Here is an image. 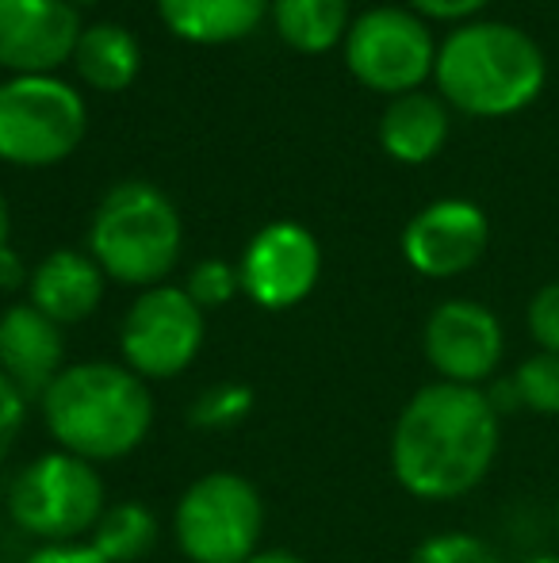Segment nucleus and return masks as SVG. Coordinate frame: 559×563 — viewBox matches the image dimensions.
<instances>
[{"mask_svg":"<svg viewBox=\"0 0 559 563\" xmlns=\"http://www.w3.org/2000/svg\"><path fill=\"white\" fill-rule=\"evenodd\" d=\"M66 4H74V8H77V4H97V0H66Z\"/></svg>","mask_w":559,"mask_h":563,"instance_id":"34","label":"nucleus"},{"mask_svg":"<svg viewBox=\"0 0 559 563\" xmlns=\"http://www.w3.org/2000/svg\"><path fill=\"white\" fill-rule=\"evenodd\" d=\"M74 66L89 89L97 92H123L135 85L142 69L138 38L120 23H92L81 27V38L74 46Z\"/></svg>","mask_w":559,"mask_h":563,"instance_id":"18","label":"nucleus"},{"mask_svg":"<svg viewBox=\"0 0 559 563\" xmlns=\"http://www.w3.org/2000/svg\"><path fill=\"white\" fill-rule=\"evenodd\" d=\"M265 498L238 472H208L180 490L172 541L188 563H246L261 552Z\"/></svg>","mask_w":559,"mask_h":563,"instance_id":"6","label":"nucleus"},{"mask_svg":"<svg viewBox=\"0 0 559 563\" xmlns=\"http://www.w3.org/2000/svg\"><path fill=\"white\" fill-rule=\"evenodd\" d=\"M246 563H306V560L291 549H261V552H254Z\"/></svg>","mask_w":559,"mask_h":563,"instance_id":"30","label":"nucleus"},{"mask_svg":"<svg viewBox=\"0 0 559 563\" xmlns=\"http://www.w3.org/2000/svg\"><path fill=\"white\" fill-rule=\"evenodd\" d=\"M525 327H529L533 341L540 345V353L559 356V280L545 284V288L529 299Z\"/></svg>","mask_w":559,"mask_h":563,"instance_id":"25","label":"nucleus"},{"mask_svg":"<svg viewBox=\"0 0 559 563\" xmlns=\"http://www.w3.org/2000/svg\"><path fill=\"white\" fill-rule=\"evenodd\" d=\"M491 242V223L471 200H433L403 230V257L418 276L452 280L476 268Z\"/></svg>","mask_w":559,"mask_h":563,"instance_id":"12","label":"nucleus"},{"mask_svg":"<svg viewBox=\"0 0 559 563\" xmlns=\"http://www.w3.org/2000/svg\"><path fill=\"white\" fill-rule=\"evenodd\" d=\"M249 415H254V387L234 384V379L200 391L188 407V422L200 433H226L246 422Z\"/></svg>","mask_w":559,"mask_h":563,"instance_id":"22","label":"nucleus"},{"mask_svg":"<svg viewBox=\"0 0 559 563\" xmlns=\"http://www.w3.org/2000/svg\"><path fill=\"white\" fill-rule=\"evenodd\" d=\"M66 368V334L58 322L23 299L0 314V376L23 391V399H43L54 376Z\"/></svg>","mask_w":559,"mask_h":563,"instance_id":"14","label":"nucleus"},{"mask_svg":"<svg viewBox=\"0 0 559 563\" xmlns=\"http://www.w3.org/2000/svg\"><path fill=\"white\" fill-rule=\"evenodd\" d=\"M277 35L299 54H326L349 35V0H272Z\"/></svg>","mask_w":559,"mask_h":563,"instance_id":"19","label":"nucleus"},{"mask_svg":"<svg viewBox=\"0 0 559 563\" xmlns=\"http://www.w3.org/2000/svg\"><path fill=\"white\" fill-rule=\"evenodd\" d=\"M440 100L476 119H506L529 108L548 81V62L537 38L514 23L483 20L456 27L437 46Z\"/></svg>","mask_w":559,"mask_h":563,"instance_id":"3","label":"nucleus"},{"mask_svg":"<svg viewBox=\"0 0 559 563\" xmlns=\"http://www.w3.org/2000/svg\"><path fill=\"white\" fill-rule=\"evenodd\" d=\"M406 4L422 20H471L479 8H487V0H406Z\"/></svg>","mask_w":559,"mask_h":563,"instance_id":"28","label":"nucleus"},{"mask_svg":"<svg viewBox=\"0 0 559 563\" xmlns=\"http://www.w3.org/2000/svg\"><path fill=\"white\" fill-rule=\"evenodd\" d=\"M483 391L499 418L517 415V410H529V415L540 418H559V356L537 349L510 376L491 379Z\"/></svg>","mask_w":559,"mask_h":563,"instance_id":"20","label":"nucleus"},{"mask_svg":"<svg viewBox=\"0 0 559 563\" xmlns=\"http://www.w3.org/2000/svg\"><path fill=\"white\" fill-rule=\"evenodd\" d=\"M27 280H31V273L20 253H15L12 245L0 250V291H20V288H27Z\"/></svg>","mask_w":559,"mask_h":563,"instance_id":"29","label":"nucleus"},{"mask_svg":"<svg viewBox=\"0 0 559 563\" xmlns=\"http://www.w3.org/2000/svg\"><path fill=\"white\" fill-rule=\"evenodd\" d=\"M345 66L372 92H388L391 100L418 92L437 66V43L425 20L411 8H372L357 15L345 35Z\"/></svg>","mask_w":559,"mask_h":563,"instance_id":"9","label":"nucleus"},{"mask_svg":"<svg viewBox=\"0 0 559 563\" xmlns=\"http://www.w3.org/2000/svg\"><path fill=\"white\" fill-rule=\"evenodd\" d=\"M23 563H108L92 549V541H62V544H35Z\"/></svg>","mask_w":559,"mask_h":563,"instance_id":"27","label":"nucleus"},{"mask_svg":"<svg viewBox=\"0 0 559 563\" xmlns=\"http://www.w3.org/2000/svg\"><path fill=\"white\" fill-rule=\"evenodd\" d=\"M23 426H27V399L12 379L0 376V464L23 438Z\"/></svg>","mask_w":559,"mask_h":563,"instance_id":"26","label":"nucleus"},{"mask_svg":"<svg viewBox=\"0 0 559 563\" xmlns=\"http://www.w3.org/2000/svg\"><path fill=\"white\" fill-rule=\"evenodd\" d=\"M8 238H12V216H8V200L0 192V250H8Z\"/></svg>","mask_w":559,"mask_h":563,"instance_id":"31","label":"nucleus"},{"mask_svg":"<svg viewBox=\"0 0 559 563\" xmlns=\"http://www.w3.org/2000/svg\"><path fill=\"white\" fill-rule=\"evenodd\" d=\"M8 521L38 544L89 541L108 510V487L97 464L74 452H38L8 483Z\"/></svg>","mask_w":559,"mask_h":563,"instance_id":"5","label":"nucleus"},{"mask_svg":"<svg viewBox=\"0 0 559 563\" xmlns=\"http://www.w3.org/2000/svg\"><path fill=\"white\" fill-rule=\"evenodd\" d=\"M108 276L89 250H54L31 268L27 303L62 330L92 319L104 303Z\"/></svg>","mask_w":559,"mask_h":563,"instance_id":"15","label":"nucleus"},{"mask_svg":"<svg viewBox=\"0 0 559 563\" xmlns=\"http://www.w3.org/2000/svg\"><path fill=\"white\" fill-rule=\"evenodd\" d=\"M406 563H502V556L494 544L483 541V537L448 529V533H433L414 544V552Z\"/></svg>","mask_w":559,"mask_h":563,"instance_id":"23","label":"nucleus"},{"mask_svg":"<svg viewBox=\"0 0 559 563\" xmlns=\"http://www.w3.org/2000/svg\"><path fill=\"white\" fill-rule=\"evenodd\" d=\"M54 449L89 464H115L146 445L157 402L142 376L123 361H77L54 376L38 399Z\"/></svg>","mask_w":559,"mask_h":563,"instance_id":"2","label":"nucleus"},{"mask_svg":"<svg viewBox=\"0 0 559 563\" xmlns=\"http://www.w3.org/2000/svg\"><path fill=\"white\" fill-rule=\"evenodd\" d=\"M322 276V250L318 238L303 223H280L261 227L238 261V284L242 296L261 311H291L314 291Z\"/></svg>","mask_w":559,"mask_h":563,"instance_id":"11","label":"nucleus"},{"mask_svg":"<svg viewBox=\"0 0 559 563\" xmlns=\"http://www.w3.org/2000/svg\"><path fill=\"white\" fill-rule=\"evenodd\" d=\"M448 142V104L429 92H406L380 119V146L403 165H425Z\"/></svg>","mask_w":559,"mask_h":563,"instance_id":"17","label":"nucleus"},{"mask_svg":"<svg viewBox=\"0 0 559 563\" xmlns=\"http://www.w3.org/2000/svg\"><path fill=\"white\" fill-rule=\"evenodd\" d=\"M552 526H556V541H559V498H556V514H552Z\"/></svg>","mask_w":559,"mask_h":563,"instance_id":"33","label":"nucleus"},{"mask_svg":"<svg viewBox=\"0 0 559 563\" xmlns=\"http://www.w3.org/2000/svg\"><path fill=\"white\" fill-rule=\"evenodd\" d=\"M502 418L483 387L433 379L403 402L391 426V475L418 503H456L491 475Z\"/></svg>","mask_w":559,"mask_h":563,"instance_id":"1","label":"nucleus"},{"mask_svg":"<svg viewBox=\"0 0 559 563\" xmlns=\"http://www.w3.org/2000/svg\"><path fill=\"white\" fill-rule=\"evenodd\" d=\"M185 291H188V299H192V303L200 307L203 314L219 311V307H226L242 291L238 265H231V261H219V257L200 261V265L188 273Z\"/></svg>","mask_w":559,"mask_h":563,"instance_id":"24","label":"nucleus"},{"mask_svg":"<svg viewBox=\"0 0 559 563\" xmlns=\"http://www.w3.org/2000/svg\"><path fill=\"white\" fill-rule=\"evenodd\" d=\"M185 223L161 188L123 180L108 188L89 223V253L108 280L123 288H157L180 265Z\"/></svg>","mask_w":559,"mask_h":563,"instance_id":"4","label":"nucleus"},{"mask_svg":"<svg viewBox=\"0 0 559 563\" xmlns=\"http://www.w3.org/2000/svg\"><path fill=\"white\" fill-rule=\"evenodd\" d=\"M272 0H157L161 23L185 43L223 46L254 35Z\"/></svg>","mask_w":559,"mask_h":563,"instance_id":"16","label":"nucleus"},{"mask_svg":"<svg viewBox=\"0 0 559 563\" xmlns=\"http://www.w3.org/2000/svg\"><path fill=\"white\" fill-rule=\"evenodd\" d=\"M422 353L445 384L487 387L506 356V330L491 307L476 299H445L425 319Z\"/></svg>","mask_w":559,"mask_h":563,"instance_id":"10","label":"nucleus"},{"mask_svg":"<svg viewBox=\"0 0 559 563\" xmlns=\"http://www.w3.org/2000/svg\"><path fill=\"white\" fill-rule=\"evenodd\" d=\"M208 341V314L180 284H157L135 296L120 322V356L146 384L188 372Z\"/></svg>","mask_w":559,"mask_h":563,"instance_id":"8","label":"nucleus"},{"mask_svg":"<svg viewBox=\"0 0 559 563\" xmlns=\"http://www.w3.org/2000/svg\"><path fill=\"white\" fill-rule=\"evenodd\" d=\"M77 38L81 20L66 0H0V69L46 77L74 62Z\"/></svg>","mask_w":559,"mask_h":563,"instance_id":"13","label":"nucleus"},{"mask_svg":"<svg viewBox=\"0 0 559 563\" xmlns=\"http://www.w3.org/2000/svg\"><path fill=\"white\" fill-rule=\"evenodd\" d=\"M89 131V112L62 77H12L0 85V162L46 169L74 154Z\"/></svg>","mask_w":559,"mask_h":563,"instance_id":"7","label":"nucleus"},{"mask_svg":"<svg viewBox=\"0 0 559 563\" xmlns=\"http://www.w3.org/2000/svg\"><path fill=\"white\" fill-rule=\"evenodd\" d=\"M157 537H161L157 514L138 498H123V503H108L89 541L108 563H138L157 549Z\"/></svg>","mask_w":559,"mask_h":563,"instance_id":"21","label":"nucleus"},{"mask_svg":"<svg viewBox=\"0 0 559 563\" xmlns=\"http://www.w3.org/2000/svg\"><path fill=\"white\" fill-rule=\"evenodd\" d=\"M522 563H559V552H537V556H525Z\"/></svg>","mask_w":559,"mask_h":563,"instance_id":"32","label":"nucleus"}]
</instances>
